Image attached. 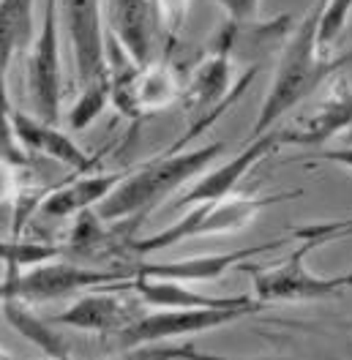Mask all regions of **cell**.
<instances>
[{
    "label": "cell",
    "mask_w": 352,
    "mask_h": 360,
    "mask_svg": "<svg viewBox=\"0 0 352 360\" xmlns=\"http://www.w3.org/2000/svg\"><path fill=\"white\" fill-rule=\"evenodd\" d=\"M325 3L328 0H317L311 6V11L303 17V22L292 30L289 41L282 46L279 66H276L273 82H270L268 96L260 107V115L251 126V136L270 131L284 115H289L298 104L311 98L333 74H339L352 60V52H344L339 58L320 52L317 30H320Z\"/></svg>",
    "instance_id": "1"
},
{
    "label": "cell",
    "mask_w": 352,
    "mask_h": 360,
    "mask_svg": "<svg viewBox=\"0 0 352 360\" xmlns=\"http://www.w3.org/2000/svg\"><path fill=\"white\" fill-rule=\"evenodd\" d=\"M224 148H227L224 142H210L194 150H167L161 156L134 167L118 183V188L110 197L96 207V213L110 224L126 221L132 216L134 219L145 216L158 202H164L170 194H175L180 186L199 178L224 153Z\"/></svg>",
    "instance_id": "2"
},
{
    "label": "cell",
    "mask_w": 352,
    "mask_h": 360,
    "mask_svg": "<svg viewBox=\"0 0 352 360\" xmlns=\"http://www.w3.org/2000/svg\"><path fill=\"white\" fill-rule=\"evenodd\" d=\"M352 232V221H330V224H311L298 226L292 235L301 240L298 248H292L287 254L284 262L260 268L251 262H243V273L251 276L254 284V297L270 306V303H301V300H322L333 297L350 290L347 273L344 276H317L314 270H308L306 257L317 246L328 243L333 238H344Z\"/></svg>",
    "instance_id": "3"
},
{
    "label": "cell",
    "mask_w": 352,
    "mask_h": 360,
    "mask_svg": "<svg viewBox=\"0 0 352 360\" xmlns=\"http://www.w3.org/2000/svg\"><path fill=\"white\" fill-rule=\"evenodd\" d=\"M301 188L292 191H279V194H251V191H235L224 200H210V202L191 205V210L177 219L175 224L164 226L148 238H137L134 240V254H151V251H161V248L177 246L194 238H208V235H230L251 224L265 207L284 200H295L301 197Z\"/></svg>",
    "instance_id": "4"
},
{
    "label": "cell",
    "mask_w": 352,
    "mask_h": 360,
    "mask_svg": "<svg viewBox=\"0 0 352 360\" xmlns=\"http://www.w3.org/2000/svg\"><path fill=\"white\" fill-rule=\"evenodd\" d=\"M238 46V25L224 22V27L216 30V36L210 39L205 58L199 60L191 77H189V85L183 88V107L189 110L191 117H197L194 129L183 136V142L189 136H194L197 131H202L208 123H213L219 112H224V107L249 88V82L257 77V68H249L246 77L238 82V88L230 93V82H232V52ZM183 142L172 145L170 150H183Z\"/></svg>",
    "instance_id": "5"
},
{
    "label": "cell",
    "mask_w": 352,
    "mask_h": 360,
    "mask_svg": "<svg viewBox=\"0 0 352 360\" xmlns=\"http://www.w3.org/2000/svg\"><path fill=\"white\" fill-rule=\"evenodd\" d=\"M118 284H132L126 273L118 270L93 268L82 262H61L49 259L33 268H6L0 278V303L6 300H58L68 297L82 290H99V287H118Z\"/></svg>",
    "instance_id": "6"
},
{
    "label": "cell",
    "mask_w": 352,
    "mask_h": 360,
    "mask_svg": "<svg viewBox=\"0 0 352 360\" xmlns=\"http://www.w3.org/2000/svg\"><path fill=\"white\" fill-rule=\"evenodd\" d=\"M27 101L30 112L46 123L61 120L63 68H61V6L44 0L42 25L27 49Z\"/></svg>",
    "instance_id": "7"
},
{
    "label": "cell",
    "mask_w": 352,
    "mask_h": 360,
    "mask_svg": "<svg viewBox=\"0 0 352 360\" xmlns=\"http://www.w3.org/2000/svg\"><path fill=\"white\" fill-rule=\"evenodd\" d=\"M265 309H268L265 303L241 306V309H197V311H164V309H153L151 314H139L123 333H118V344L123 349L167 344L172 338L208 333V330H216V328H224V325H232L238 319L260 314Z\"/></svg>",
    "instance_id": "8"
},
{
    "label": "cell",
    "mask_w": 352,
    "mask_h": 360,
    "mask_svg": "<svg viewBox=\"0 0 352 360\" xmlns=\"http://www.w3.org/2000/svg\"><path fill=\"white\" fill-rule=\"evenodd\" d=\"M61 20L68 30V44L82 85L110 79V52H107V25L101 0H58Z\"/></svg>",
    "instance_id": "9"
},
{
    "label": "cell",
    "mask_w": 352,
    "mask_h": 360,
    "mask_svg": "<svg viewBox=\"0 0 352 360\" xmlns=\"http://www.w3.org/2000/svg\"><path fill=\"white\" fill-rule=\"evenodd\" d=\"M352 126V85L344 74H336L325 82L322 96L308 107L295 126L279 129L282 145L320 148L333 136H341Z\"/></svg>",
    "instance_id": "10"
},
{
    "label": "cell",
    "mask_w": 352,
    "mask_h": 360,
    "mask_svg": "<svg viewBox=\"0 0 352 360\" xmlns=\"http://www.w3.org/2000/svg\"><path fill=\"white\" fill-rule=\"evenodd\" d=\"M107 39L120 46L137 66L156 60L158 17L153 0H107L104 3Z\"/></svg>",
    "instance_id": "11"
},
{
    "label": "cell",
    "mask_w": 352,
    "mask_h": 360,
    "mask_svg": "<svg viewBox=\"0 0 352 360\" xmlns=\"http://www.w3.org/2000/svg\"><path fill=\"white\" fill-rule=\"evenodd\" d=\"M120 290H132V284H118V287H99L88 295L77 297L66 311L52 316V322L66 325L71 330H85V333H99V336H118L123 333L134 319H137V306L120 297Z\"/></svg>",
    "instance_id": "12"
},
{
    "label": "cell",
    "mask_w": 352,
    "mask_h": 360,
    "mask_svg": "<svg viewBox=\"0 0 352 360\" xmlns=\"http://www.w3.org/2000/svg\"><path fill=\"white\" fill-rule=\"evenodd\" d=\"M284 238H279V240H268V243L221 251V254L186 257V259H175V262H137L132 276L134 278H172V281H186V284H205V281L221 278L227 270H238L251 257L273 251V248L284 246Z\"/></svg>",
    "instance_id": "13"
},
{
    "label": "cell",
    "mask_w": 352,
    "mask_h": 360,
    "mask_svg": "<svg viewBox=\"0 0 352 360\" xmlns=\"http://www.w3.org/2000/svg\"><path fill=\"white\" fill-rule=\"evenodd\" d=\"M282 145V134L279 129H270L260 136H251V142L243 148L235 158H230L227 164L213 167V169H205L194 186L180 197V205H199V202H210V200H224L230 194H235L238 183H241L265 156H270L276 148Z\"/></svg>",
    "instance_id": "14"
},
{
    "label": "cell",
    "mask_w": 352,
    "mask_h": 360,
    "mask_svg": "<svg viewBox=\"0 0 352 360\" xmlns=\"http://www.w3.org/2000/svg\"><path fill=\"white\" fill-rule=\"evenodd\" d=\"M123 178L126 172H77L74 180L55 186L44 197H39L36 213L49 221L77 219L80 213L93 210L104 202Z\"/></svg>",
    "instance_id": "15"
},
{
    "label": "cell",
    "mask_w": 352,
    "mask_h": 360,
    "mask_svg": "<svg viewBox=\"0 0 352 360\" xmlns=\"http://www.w3.org/2000/svg\"><path fill=\"white\" fill-rule=\"evenodd\" d=\"M11 131H14V139H17L23 153L55 158V161L66 164L68 169H74V172H90L93 169L96 158L88 156L74 142V136H68L55 123H46V120L36 117L33 112L14 110V115H11Z\"/></svg>",
    "instance_id": "16"
},
{
    "label": "cell",
    "mask_w": 352,
    "mask_h": 360,
    "mask_svg": "<svg viewBox=\"0 0 352 360\" xmlns=\"http://www.w3.org/2000/svg\"><path fill=\"white\" fill-rule=\"evenodd\" d=\"M132 292L148 309L164 311H197V309H241L257 306L260 300L254 295H208L191 290L186 281L172 278H134Z\"/></svg>",
    "instance_id": "17"
},
{
    "label": "cell",
    "mask_w": 352,
    "mask_h": 360,
    "mask_svg": "<svg viewBox=\"0 0 352 360\" xmlns=\"http://www.w3.org/2000/svg\"><path fill=\"white\" fill-rule=\"evenodd\" d=\"M36 0H0V71L8 74L14 55L33 41Z\"/></svg>",
    "instance_id": "18"
},
{
    "label": "cell",
    "mask_w": 352,
    "mask_h": 360,
    "mask_svg": "<svg viewBox=\"0 0 352 360\" xmlns=\"http://www.w3.org/2000/svg\"><path fill=\"white\" fill-rule=\"evenodd\" d=\"M0 306H3V316L8 319V325L23 338H27L33 347H39L42 352H46L49 358H58V355H66L68 352L66 338L61 336V333H55L49 328V322L36 314L25 300H6Z\"/></svg>",
    "instance_id": "19"
},
{
    "label": "cell",
    "mask_w": 352,
    "mask_h": 360,
    "mask_svg": "<svg viewBox=\"0 0 352 360\" xmlns=\"http://www.w3.org/2000/svg\"><path fill=\"white\" fill-rule=\"evenodd\" d=\"M110 104H112L110 79H99V82L85 85L82 93L77 96V101L71 104V110H68V129L71 131H85Z\"/></svg>",
    "instance_id": "20"
},
{
    "label": "cell",
    "mask_w": 352,
    "mask_h": 360,
    "mask_svg": "<svg viewBox=\"0 0 352 360\" xmlns=\"http://www.w3.org/2000/svg\"><path fill=\"white\" fill-rule=\"evenodd\" d=\"M63 248L49 246V243H25L20 238L3 240L0 238V265L3 268H33L49 259H58Z\"/></svg>",
    "instance_id": "21"
},
{
    "label": "cell",
    "mask_w": 352,
    "mask_h": 360,
    "mask_svg": "<svg viewBox=\"0 0 352 360\" xmlns=\"http://www.w3.org/2000/svg\"><path fill=\"white\" fill-rule=\"evenodd\" d=\"M156 17H158V33L164 36V52H170L180 39V30L191 11V0H153Z\"/></svg>",
    "instance_id": "22"
},
{
    "label": "cell",
    "mask_w": 352,
    "mask_h": 360,
    "mask_svg": "<svg viewBox=\"0 0 352 360\" xmlns=\"http://www.w3.org/2000/svg\"><path fill=\"white\" fill-rule=\"evenodd\" d=\"M352 0H328L322 8V20H320V30H317V44L320 52L330 55V46L339 41V36L344 33L347 20H350Z\"/></svg>",
    "instance_id": "23"
},
{
    "label": "cell",
    "mask_w": 352,
    "mask_h": 360,
    "mask_svg": "<svg viewBox=\"0 0 352 360\" xmlns=\"http://www.w3.org/2000/svg\"><path fill=\"white\" fill-rule=\"evenodd\" d=\"M11 115H14V107H11V98H8L6 71H0V150L8 158H14L17 164H23L25 153L20 150V145L14 139V131H11Z\"/></svg>",
    "instance_id": "24"
},
{
    "label": "cell",
    "mask_w": 352,
    "mask_h": 360,
    "mask_svg": "<svg viewBox=\"0 0 352 360\" xmlns=\"http://www.w3.org/2000/svg\"><path fill=\"white\" fill-rule=\"evenodd\" d=\"M17 161L0 153V205H20L23 197V186H20V175H17Z\"/></svg>",
    "instance_id": "25"
},
{
    "label": "cell",
    "mask_w": 352,
    "mask_h": 360,
    "mask_svg": "<svg viewBox=\"0 0 352 360\" xmlns=\"http://www.w3.org/2000/svg\"><path fill=\"white\" fill-rule=\"evenodd\" d=\"M205 3L219 6L227 14V22L235 25H251L260 14V0H205Z\"/></svg>",
    "instance_id": "26"
},
{
    "label": "cell",
    "mask_w": 352,
    "mask_h": 360,
    "mask_svg": "<svg viewBox=\"0 0 352 360\" xmlns=\"http://www.w3.org/2000/svg\"><path fill=\"white\" fill-rule=\"evenodd\" d=\"M202 360H282V358H232V355H210V352L205 355V352H202ZM311 360H352V338H344V341H341V355L328 352V355H311Z\"/></svg>",
    "instance_id": "27"
},
{
    "label": "cell",
    "mask_w": 352,
    "mask_h": 360,
    "mask_svg": "<svg viewBox=\"0 0 352 360\" xmlns=\"http://www.w3.org/2000/svg\"><path fill=\"white\" fill-rule=\"evenodd\" d=\"M317 158L328 161V164H339L344 169H352V145H341V148H330V150H320Z\"/></svg>",
    "instance_id": "28"
},
{
    "label": "cell",
    "mask_w": 352,
    "mask_h": 360,
    "mask_svg": "<svg viewBox=\"0 0 352 360\" xmlns=\"http://www.w3.org/2000/svg\"><path fill=\"white\" fill-rule=\"evenodd\" d=\"M115 360H151V358H148V349L145 347H137V349H126V355H120V358Z\"/></svg>",
    "instance_id": "29"
},
{
    "label": "cell",
    "mask_w": 352,
    "mask_h": 360,
    "mask_svg": "<svg viewBox=\"0 0 352 360\" xmlns=\"http://www.w3.org/2000/svg\"><path fill=\"white\" fill-rule=\"evenodd\" d=\"M0 360H17V358H14L8 349H3V347H0Z\"/></svg>",
    "instance_id": "30"
},
{
    "label": "cell",
    "mask_w": 352,
    "mask_h": 360,
    "mask_svg": "<svg viewBox=\"0 0 352 360\" xmlns=\"http://www.w3.org/2000/svg\"><path fill=\"white\" fill-rule=\"evenodd\" d=\"M341 136H344V145H352V126H350V129H347V131H344Z\"/></svg>",
    "instance_id": "31"
},
{
    "label": "cell",
    "mask_w": 352,
    "mask_h": 360,
    "mask_svg": "<svg viewBox=\"0 0 352 360\" xmlns=\"http://www.w3.org/2000/svg\"><path fill=\"white\" fill-rule=\"evenodd\" d=\"M49 360H74V358H71V352H66V355H58V358H49Z\"/></svg>",
    "instance_id": "32"
},
{
    "label": "cell",
    "mask_w": 352,
    "mask_h": 360,
    "mask_svg": "<svg viewBox=\"0 0 352 360\" xmlns=\"http://www.w3.org/2000/svg\"><path fill=\"white\" fill-rule=\"evenodd\" d=\"M347 281H350V287H352V270L347 273Z\"/></svg>",
    "instance_id": "33"
},
{
    "label": "cell",
    "mask_w": 352,
    "mask_h": 360,
    "mask_svg": "<svg viewBox=\"0 0 352 360\" xmlns=\"http://www.w3.org/2000/svg\"><path fill=\"white\" fill-rule=\"evenodd\" d=\"M0 153H3V150H0ZM3 156H6V153H3Z\"/></svg>",
    "instance_id": "34"
}]
</instances>
